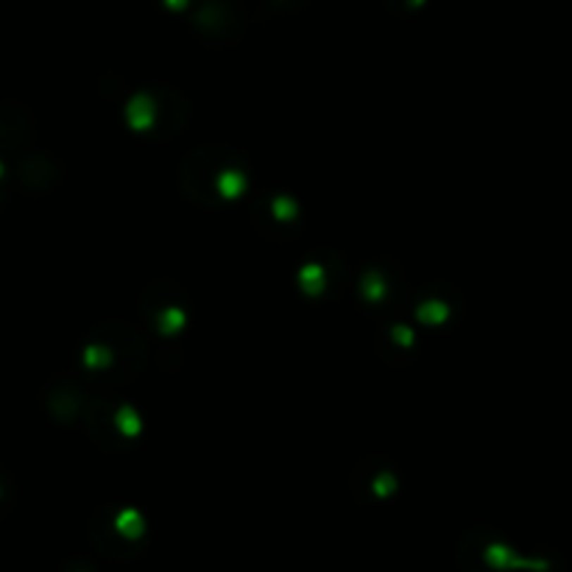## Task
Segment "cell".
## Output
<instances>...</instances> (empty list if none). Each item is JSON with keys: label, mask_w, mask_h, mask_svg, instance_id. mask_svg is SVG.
Listing matches in <instances>:
<instances>
[{"label": "cell", "mask_w": 572, "mask_h": 572, "mask_svg": "<svg viewBox=\"0 0 572 572\" xmlns=\"http://www.w3.org/2000/svg\"><path fill=\"white\" fill-rule=\"evenodd\" d=\"M486 559H489V564L492 567H500V570H505V567H528V570H547V564L545 561H525V559H516L511 550H505L502 545H495V547H489V553H486Z\"/></svg>", "instance_id": "obj_1"}]
</instances>
